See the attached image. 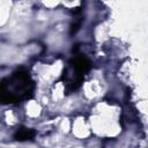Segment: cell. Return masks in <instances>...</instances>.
<instances>
[{
    "label": "cell",
    "instance_id": "6da1fadb",
    "mask_svg": "<svg viewBox=\"0 0 148 148\" xmlns=\"http://www.w3.org/2000/svg\"><path fill=\"white\" fill-rule=\"evenodd\" d=\"M32 81L28 73L17 71L2 81L1 98L5 103H16L32 94Z\"/></svg>",
    "mask_w": 148,
    "mask_h": 148
}]
</instances>
